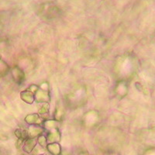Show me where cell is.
I'll list each match as a JSON object with an SVG mask.
<instances>
[{
	"label": "cell",
	"mask_w": 155,
	"mask_h": 155,
	"mask_svg": "<svg viewBox=\"0 0 155 155\" xmlns=\"http://www.w3.org/2000/svg\"><path fill=\"white\" fill-rule=\"evenodd\" d=\"M38 140H39V143H40V144H41V146L45 147V145H46L48 140H47V138L45 137L44 136L41 135V136H40V137H39Z\"/></svg>",
	"instance_id": "1"
}]
</instances>
